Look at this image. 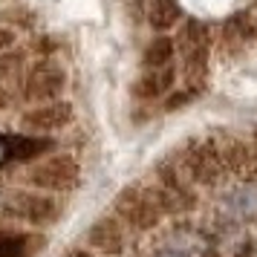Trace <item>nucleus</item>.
<instances>
[{
    "instance_id": "7",
    "label": "nucleus",
    "mask_w": 257,
    "mask_h": 257,
    "mask_svg": "<svg viewBox=\"0 0 257 257\" xmlns=\"http://www.w3.org/2000/svg\"><path fill=\"white\" fill-rule=\"evenodd\" d=\"M75 118V110H72L70 101H47V104H35L32 110H26L21 116V127L29 130V133H58L64 130L67 124H72Z\"/></svg>"
},
{
    "instance_id": "22",
    "label": "nucleus",
    "mask_w": 257,
    "mask_h": 257,
    "mask_svg": "<svg viewBox=\"0 0 257 257\" xmlns=\"http://www.w3.org/2000/svg\"><path fill=\"white\" fill-rule=\"evenodd\" d=\"M254 139H257V133H254Z\"/></svg>"
},
{
    "instance_id": "19",
    "label": "nucleus",
    "mask_w": 257,
    "mask_h": 257,
    "mask_svg": "<svg viewBox=\"0 0 257 257\" xmlns=\"http://www.w3.org/2000/svg\"><path fill=\"white\" fill-rule=\"evenodd\" d=\"M12 159V148H9V136H0V165Z\"/></svg>"
},
{
    "instance_id": "10",
    "label": "nucleus",
    "mask_w": 257,
    "mask_h": 257,
    "mask_svg": "<svg viewBox=\"0 0 257 257\" xmlns=\"http://www.w3.org/2000/svg\"><path fill=\"white\" fill-rule=\"evenodd\" d=\"M176 81V67L168 64V67H156V70H142V75L133 81V95L139 101H156L162 95H171Z\"/></svg>"
},
{
    "instance_id": "12",
    "label": "nucleus",
    "mask_w": 257,
    "mask_h": 257,
    "mask_svg": "<svg viewBox=\"0 0 257 257\" xmlns=\"http://www.w3.org/2000/svg\"><path fill=\"white\" fill-rule=\"evenodd\" d=\"M214 145L220 151V159H222V168L225 171H245L248 165L254 162L251 148L240 139H222V142H214Z\"/></svg>"
},
{
    "instance_id": "6",
    "label": "nucleus",
    "mask_w": 257,
    "mask_h": 257,
    "mask_svg": "<svg viewBox=\"0 0 257 257\" xmlns=\"http://www.w3.org/2000/svg\"><path fill=\"white\" fill-rule=\"evenodd\" d=\"M67 90V70L58 61L41 58L35 61L24 78V98L32 104H47V101H58V95Z\"/></svg>"
},
{
    "instance_id": "11",
    "label": "nucleus",
    "mask_w": 257,
    "mask_h": 257,
    "mask_svg": "<svg viewBox=\"0 0 257 257\" xmlns=\"http://www.w3.org/2000/svg\"><path fill=\"white\" fill-rule=\"evenodd\" d=\"M47 245V237L26 231H0V257H35Z\"/></svg>"
},
{
    "instance_id": "16",
    "label": "nucleus",
    "mask_w": 257,
    "mask_h": 257,
    "mask_svg": "<svg viewBox=\"0 0 257 257\" xmlns=\"http://www.w3.org/2000/svg\"><path fill=\"white\" fill-rule=\"evenodd\" d=\"M228 211H231L234 217H243V220H257V182L251 185L240 188L237 194H234L228 202Z\"/></svg>"
},
{
    "instance_id": "9",
    "label": "nucleus",
    "mask_w": 257,
    "mask_h": 257,
    "mask_svg": "<svg viewBox=\"0 0 257 257\" xmlns=\"http://www.w3.org/2000/svg\"><path fill=\"white\" fill-rule=\"evenodd\" d=\"M257 29H254V21H251V15L248 12H237L231 15L225 24H222V35H220V49L222 55H228V58H234V55H240L251 41H254Z\"/></svg>"
},
{
    "instance_id": "17",
    "label": "nucleus",
    "mask_w": 257,
    "mask_h": 257,
    "mask_svg": "<svg viewBox=\"0 0 257 257\" xmlns=\"http://www.w3.org/2000/svg\"><path fill=\"white\" fill-rule=\"evenodd\" d=\"M197 95H199V90H197V87H188V90H182V93H171V98L165 101V110H168V113H174L176 107H185V104H191V101H194Z\"/></svg>"
},
{
    "instance_id": "14",
    "label": "nucleus",
    "mask_w": 257,
    "mask_h": 257,
    "mask_svg": "<svg viewBox=\"0 0 257 257\" xmlns=\"http://www.w3.org/2000/svg\"><path fill=\"white\" fill-rule=\"evenodd\" d=\"M148 21L156 32H168L182 21V6L179 0H151V9H148Z\"/></svg>"
},
{
    "instance_id": "1",
    "label": "nucleus",
    "mask_w": 257,
    "mask_h": 257,
    "mask_svg": "<svg viewBox=\"0 0 257 257\" xmlns=\"http://www.w3.org/2000/svg\"><path fill=\"white\" fill-rule=\"evenodd\" d=\"M176 47L182 52V75H185L188 87H197L199 90V84L205 81L208 58H211V29H208V24L194 21V18L182 21Z\"/></svg>"
},
{
    "instance_id": "3",
    "label": "nucleus",
    "mask_w": 257,
    "mask_h": 257,
    "mask_svg": "<svg viewBox=\"0 0 257 257\" xmlns=\"http://www.w3.org/2000/svg\"><path fill=\"white\" fill-rule=\"evenodd\" d=\"M113 211L133 231H151L165 217L151 188H136V185H127L118 191L116 199H113Z\"/></svg>"
},
{
    "instance_id": "5",
    "label": "nucleus",
    "mask_w": 257,
    "mask_h": 257,
    "mask_svg": "<svg viewBox=\"0 0 257 257\" xmlns=\"http://www.w3.org/2000/svg\"><path fill=\"white\" fill-rule=\"evenodd\" d=\"M3 211L21 222L47 228L61 217V202L44 191H12L3 199Z\"/></svg>"
},
{
    "instance_id": "21",
    "label": "nucleus",
    "mask_w": 257,
    "mask_h": 257,
    "mask_svg": "<svg viewBox=\"0 0 257 257\" xmlns=\"http://www.w3.org/2000/svg\"><path fill=\"white\" fill-rule=\"evenodd\" d=\"M159 257H185V254H179V251H168V254H159Z\"/></svg>"
},
{
    "instance_id": "2",
    "label": "nucleus",
    "mask_w": 257,
    "mask_h": 257,
    "mask_svg": "<svg viewBox=\"0 0 257 257\" xmlns=\"http://www.w3.org/2000/svg\"><path fill=\"white\" fill-rule=\"evenodd\" d=\"M26 182L44 191V194H64V191H75L81 185V165L72 159L70 153H52L47 159L29 168Z\"/></svg>"
},
{
    "instance_id": "4",
    "label": "nucleus",
    "mask_w": 257,
    "mask_h": 257,
    "mask_svg": "<svg viewBox=\"0 0 257 257\" xmlns=\"http://www.w3.org/2000/svg\"><path fill=\"white\" fill-rule=\"evenodd\" d=\"M174 159L179 162V168H182V174H185L188 182H197V185H214L222 176V171H225L217 145L214 142H205V139L185 142L174 153Z\"/></svg>"
},
{
    "instance_id": "18",
    "label": "nucleus",
    "mask_w": 257,
    "mask_h": 257,
    "mask_svg": "<svg viewBox=\"0 0 257 257\" xmlns=\"http://www.w3.org/2000/svg\"><path fill=\"white\" fill-rule=\"evenodd\" d=\"M12 44H15V32L6 24H0V55H3V52H9Z\"/></svg>"
},
{
    "instance_id": "13",
    "label": "nucleus",
    "mask_w": 257,
    "mask_h": 257,
    "mask_svg": "<svg viewBox=\"0 0 257 257\" xmlns=\"http://www.w3.org/2000/svg\"><path fill=\"white\" fill-rule=\"evenodd\" d=\"M174 55H176V41H171L168 35H156L142 52V70L168 67V64H174Z\"/></svg>"
},
{
    "instance_id": "20",
    "label": "nucleus",
    "mask_w": 257,
    "mask_h": 257,
    "mask_svg": "<svg viewBox=\"0 0 257 257\" xmlns=\"http://www.w3.org/2000/svg\"><path fill=\"white\" fill-rule=\"evenodd\" d=\"M61 257H95L90 248H70L67 254H61Z\"/></svg>"
},
{
    "instance_id": "8",
    "label": "nucleus",
    "mask_w": 257,
    "mask_h": 257,
    "mask_svg": "<svg viewBox=\"0 0 257 257\" xmlns=\"http://www.w3.org/2000/svg\"><path fill=\"white\" fill-rule=\"evenodd\" d=\"M87 245L104 257H118L127 245V231L118 217H101L90 225L87 231Z\"/></svg>"
},
{
    "instance_id": "15",
    "label": "nucleus",
    "mask_w": 257,
    "mask_h": 257,
    "mask_svg": "<svg viewBox=\"0 0 257 257\" xmlns=\"http://www.w3.org/2000/svg\"><path fill=\"white\" fill-rule=\"evenodd\" d=\"M9 148H12L15 162H32L47 151H52V142L41 139V136H9Z\"/></svg>"
}]
</instances>
